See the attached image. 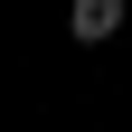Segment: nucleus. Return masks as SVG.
I'll use <instances>...</instances> for the list:
<instances>
[{
	"mask_svg": "<svg viewBox=\"0 0 132 132\" xmlns=\"http://www.w3.org/2000/svg\"><path fill=\"white\" fill-rule=\"evenodd\" d=\"M66 28H76L85 47H104L113 28H123V0H76V10H66Z\"/></svg>",
	"mask_w": 132,
	"mask_h": 132,
	"instance_id": "nucleus-1",
	"label": "nucleus"
}]
</instances>
